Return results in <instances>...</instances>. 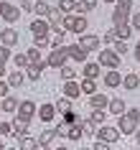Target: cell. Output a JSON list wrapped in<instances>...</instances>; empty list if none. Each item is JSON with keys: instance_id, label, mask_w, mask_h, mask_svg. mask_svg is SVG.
<instances>
[{"instance_id": "49", "label": "cell", "mask_w": 140, "mask_h": 150, "mask_svg": "<svg viewBox=\"0 0 140 150\" xmlns=\"http://www.w3.org/2000/svg\"><path fill=\"white\" fill-rule=\"evenodd\" d=\"M56 46H64V36H56V38L51 41V48H56Z\"/></svg>"}, {"instance_id": "31", "label": "cell", "mask_w": 140, "mask_h": 150, "mask_svg": "<svg viewBox=\"0 0 140 150\" xmlns=\"http://www.w3.org/2000/svg\"><path fill=\"white\" fill-rule=\"evenodd\" d=\"M115 31H117V38L127 41V38L132 36V25H130V23H125V25H115Z\"/></svg>"}, {"instance_id": "52", "label": "cell", "mask_w": 140, "mask_h": 150, "mask_svg": "<svg viewBox=\"0 0 140 150\" xmlns=\"http://www.w3.org/2000/svg\"><path fill=\"white\" fill-rule=\"evenodd\" d=\"M3 74H5V69H0V79H3Z\"/></svg>"}, {"instance_id": "7", "label": "cell", "mask_w": 140, "mask_h": 150, "mask_svg": "<svg viewBox=\"0 0 140 150\" xmlns=\"http://www.w3.org/2000/svg\"><path fill=\"white\" fill-rule=\"evenodd\" d=\"M79 46L87 48V51H97L102 46L99 36H92V33H79Z\"/></svg>"}, {"instance_id": "45", "label": "cell", "mask_w": 140, "mask_h": 150, "mask_svg": "<svg viewBox=\"0 0 140 150\" xmlns=\"http://www.w3.org/2000/svg\"><path fill=\"white\" fill-rule=\"evenodd\" d=\"M115 5H117V8H122V10H130L132 8V0H115Z\"/></svg>"}, {"instance_id": "53", "label": "cell", "mask_w": 140, "mask_h": 150, "mask_svg": "<svg viewBox=\"0 0 140 150\" xmlns=\"http://www.w3.org/2000/svg\"><path fill=\"white\" fill-rule=\"evenodd\" d=\"M0 150H5V145H3V140H0Z\"/></svg>"}, {"instance_id": "4", "label": "cell", "mask_w": 140, "mask_h": 150, "mask_svg": "<svg viewBox=\"0 0 140 150\" xmlns=\"http://www.w3.org/2000/svg\"><path fill=\"white\" fill-rule=\"evenodd\" d=\"M97 140H104V142H109V145H112V142L120 140V130H117V127H112V125H104V122H102V125L97 127Z\"/></svg>"}, {"instance_id": "16", "label": "cell", "mask_w": 140, "mask_h": 150, "mask_svg": "<svg viewBox=\"0 0 140 150\" xmlns=\"http://www.w3.org/2000/svg\"><path fill=\"white\" fill-rule=\"evenodd\" d=\"M82 74H84L87 79H97L102 74V69H99V64H94V61H84V69H82Z\"/></svg>"}, {"instance_id": "2", "label": "cell", "mask_w": 140, "mask_h": 150, "mask_svg": "<svg viewBox=\"0 0 140 150\" xmlns=\"http://www.w3.org/2000/svg\"><path fill=\"white\" fill-rule=\"evenodd\" d=\"M120 54H117L115 48H99V66H107V69H120Z\"/></svg>"}, {"instance_id": "25", "label": "cell", "mask_w": 140, "mask_h": 150, "mask_svg": "<svg viewBox=\"0 0 140 150\" xmlns=\"http://www.w3.org/2000/svg\"><path fill=\"white\" fill-rule=\"evenodd\" d=\"M18 145H21V150H36V148H38V140L23 135V137H18Z\"/></svg>"}, {"instance_id": "48", "label": "cell", "mask_w": 140, "mask_h": 150, "mask_svg": "<svg viewBox=\"0 0 140 150\" xmlns=\"http://www.w3.org/2000/svg\"><path fill=\"white\" fill-rule=\"evenodd\" d=\"M28 10H33V3L31 0H23L21 3V13H28Z\"/></svg>"}, {"instance_id": "44", "label": "cell", "mask_w": 140, "mask_h": 150, "mask_svg": "<svg viewBox=\"0 0 140 150\" xmlns=\"http://www.w3.org/2000/svg\"><path fill=\"white\" fill-rule=\"evenodd\" d=\"M130 25H132V31H140V13L130 16Z\"/></svg>"}, {"instance_id": "14", "label": "cell", "mask_w": 140, "mask_h": 150, "mask_svg": "<svg viewBox=\"0 0 140 150\" xmlns=\"http://www.w3.org/2000/svg\"><path fill=\"white\" fill-rule=\"evenodd\" d=\"M43 69H46V64H28V66H26V76L31 81H38L41 74H43Z\"/></svg>"}, {"instance_id": "28", "label": "cell", "mask_w": 140, "mask_h": 150, "mask_svg": "<svg viewBox=\"0 0 140 150\" xmlns=\"http://www.w3.org/2000/svg\"><path fill=\"white\" fill-rule=\"evenodd\" d=\"M87 28H89L87 18L84 16H74V25H71V31H74V33H84Z\"/></svg>"}, {"instance_id": "21", "label": "cell", "mask_w": 140, "mask_h": 150, "mask_svg": "<svg viewBox=\"0 0 140 150\" xmlns=\"http://www.w3.org/2000/svg\"><path fill=\"white\" fill-rule=\"evenodd\" d=\"M82 125H79V122H74V125H69L66 127V140H71V142H79L82 140Z\"/></svg>"}, {"instance_id": "47", "label": "cell", "mask_w": 140, "mask_h": 150, "mask_svg": "<svg viewBox=\"0 0 140 150\" xmlns=\"http://www.w3.org/2000/svg\"><path fill=\"white\" fill-rule=\"evenodd\" d=\"M8 92H10V84H8V81H3V79H0V97H5Z\"/></svg>"}, {"instance_id": "39", "label": "cell", "mask_w": 140, "mask_h": 150, "mask_svg": "<svg viewBox=\"0 0 140 150\" xmlns=\"http://www.w3.org/2000/svg\"><path fill=\"white\" fill-rule=\"evenodd\" d=\"M79 120H82V117H79L77 112H71V110L61 115V122H64V125H74V122H79Z\"/></svg>"}, {"instance_id": "29", "label": "cell", "mask_w": 140, "mask_h": 150, "mask_svg": "<svg viewBox=\"0 0 140 150\" xmlns=\"http://www.w3.org/2000/svg\"><path fill=\"white\" fill-rule=\"evenodd\" d=\"M89 120H92L94 125H102V122L107 120V112L99 110V107H92V115H89Z\"/></svg>"}, {"instance_id": "13", "label": "cell", "mask_w": 140, "mask_h": 150, "mask_svg": "<svg viewBox=\"0 0 140 150\" xmlns=\"http://www.w3.org/2000/svg\"><path fill=\"white\" fill-rule=\"evenodd\" d=\"M120 84H122V74H120L117 69H109L107 74H104V87L107 89H117Z\"/></svg>"}, {"instance_id": "40", "label": "cell", "mask_w": 140, "mask_h": 150, "mask_svg": "<svg viewBox=\"0 0 140 150\" xmlns=\"http://www.w3.org/2000/svg\"><path fill=\"white\" fill-rule=\"evenodd\" d=\"M112 48H115V51H117V54H120V56H125V54H127V41L117 38L115 43H112Z\"/></svg>"}, {"instance_id": "3", "label": "cell", "mask_w": 140, "mask_h": 150, "mask_svg": "<svg viewBox=\"0 0 140 150\" xmlns=\"http://www.w3.org/2000/svg\"><path fill=\"white\" fill-rule=\"evenodd\" d=\"M66 61H69L66 46H56V48H51V56L46 59V64L51 66V69H61V66H64Z\"/></svg>"}, {"instance_id": "36", "label": "cell", "mask_w": 140, "mask_h": 150, "mask_svg": "<svg viewBox=\"0 0 140 150\" xmlns=\"http://www.w3.org/2000/svg\"><path fill=\"white\" fill-rule=\"evenodd\" d=\"M46 18H48V23H61V10H59V8H54V5H48Z\"/></svg>"}, {"instance_id": "27", "label": "cell", "mask_w": 140, "mask_h": 150, "mask_svg": "<svg viewBox=\"0 0 140 150\" xmlns=\"http://www.w3.org/2000/svg\"><path fill=\"white\" fill-rule=\"evenodd\" d=\"M54 107H56V112H59V115H64V112L71 110V99H69V97H59V99L54 102Z\"/></svg>"}, {"instance_id": "30", "label": "cell", "mask_w": 140, "mask_h": 150, "mask_svg": "<svg viewBox=\"0 0 140 150\" xmlns=\"http://www.w3.org/2000/svg\"><path fill=\"white\" fill-rule=\"evenodd\" d=\"M79 8V0H59V10L61 13H71Z\"/></svg>"}, {"instance_id": "20", "label": "cell", "mask_w": 140, "mask_h": 150, "mask_svg": "<svg viewBox=\"0 0 140 150\" xmlns=\"http://www.w3.org/2000/svg\"><path fill=\"white\" fill-rule=\"evenodd\" d=\"M120 87H125V89H130V92H135V89L140 87V76H138V74H125Z\"/></svg>"}, {"instance_id": "35", "label": "cell", "mask_w": 140, "mask_h": 150, "mask_svg": "<svg viewBox=\"0 0 140 150\" xmlns=\"http://www.w3.org/2000/svg\"><path fill=\"white\" fill-rule=\"evenodd\" d=\"M99 5V0H79V8L77 10H82V13H89V10H94Z\"/></svg>"}, {"instance_id": "51", "label": "cell", "mask_w": 140, "mask_h": 150, "mask_svg": "<svg viewBox=\"0 0 140 150\" xmlns=\"http://www.w3.org/2000/svg\"><path fill=\"white\" fill-rule=\"evenodd\" d=\"M132 135H135V142H138V145H140V127H138V130H135V132H132Z\"/></svg>"}, {"instance_id": "54", "label": "cell", "mask_w": 140, "mask_h": 150, "mask_svg": "<svg viewBox=\"0 0 140 150\" xmlns=\"http://www.w3.org/2000/svg\"><path fill=\"white\" fill-rule=\"evenodd\" d=\"M102 3H115V0H102Z\"/></svg>"}, {"instance_id": "8", "label": "cell", "mask_w": 140, "mask_h": 150, "mask_svg": "<svg viewBox=\"0 0 140 150\" xmlns=\"http://www.w3.org/2000/svg\"><path fill=\"white\" fill-rule=\"evenodd\" d=\"M61 94L69 97V99H79V97H82V87L77 84V79H66L64 87H61Z\"/></svg>"}, {"instance_id": "38", "label": "cell", "mask_w": 140, "mask_h": 150, "mask_svg": "<svg viewBox=\"0 0 140 150\" xmlns=\"http://www.w3.org/2000/svg\"><path fill=\"white\" fill-rule=\"evenodd\" d=\"M10 59H13V64H16L18 69H26V66H28V54H16V56H10Z\"/></svg>"}, {"instance_id": "9", "label": "cell", "mask_w": 140, "mask_h": 150, "mask_svg": "<svg viewBox=\"0 0 140 150\" xmlns=\"http://www.w3.org/2000/svg\"><path fill=\"white\" fill-rule=\"evenodd\" d=\"M66 54H69V59H74V61H79V64H84L87 56H89V51H87V48H82L79 43H71V46H66Z\"/></svg>"}, {"instance_id": "15", "label": "cell", "mask_w": 140, "mask_h": 150, "mask_svg": "<svg viewBox=\"0 0 140 150\" xmlns=\"http://www.w3.org/2000/svg\"><path fill=\"white\" fill-rule=\"evenodd\" d=\"M112 23H115V25H125V23H130V10L115 8V10H112Z\"/></svg>"}, {"instance_id": "24", "label": "cell", "mask_w": 140, "mask_h": 150, "mask_svg": "<svg viewBox=\"0 0 140 150\" xmlns=\"http://www.w3.org/2000/svg\"><path fill=\"white\" fill-rule=\"evenodd\" d=\"M3 112H8V115H13V112H18V99L16 97H3Z\"/></svg>"}, {"instance_id": "18", "label": "cell", "mask_w": 140, "mask_h": 150, "mask_svg": "<svg viewBox=\"0 0 140 150\" xmlns=\"http://www.w3.org/2000/svg\"><path fill=\"white\" fill-rule=\"evenodd\" d=\"M107 102H109V97L99 94V92L89 94V107H99V110H107Z\"/></svg>"}, {"instance_id": "12", "label": "cell", "mask_w": 140, "mask_h": 150, "mask_svg": "<svg viewBox=\"0 0 140 150\" xmlns=\"http://www.w3.org/2000/svg\"><path fill=\"white\" fill-rule=\"evenodd\" d=\"M48 31H51V23H48L46 18H36L31 23V33L33 36H48Z\"/></svg>"}, {"instance_id": "37", "label": "cell", "mask_w": 140, "mask_h": 150, "mask_svg": "<svg viewBox=\"0 0 140 150\" xmlns=\"http://www.w3.org/2000/svg\"><path fill=\"white\" fill-rule=\"evenodd\" d=\"M10 46H3V43H0V69H5V64L10 61Z\"/></svg>"}, {"instance_id": "17", "label": "cell", "mask_w": 140, "mask_h": 150, "mask_svg": "<svg viewBox=\"0 0 140 150\" xmlns=\"http://www.w3.org/2000/svg\"><path fill=\"white\" fill-rule=\"evenodd\" d=\"M36 140H38V145H41V148L51 145V142L56 140V127H51V130H41V135L36 137Z\"/></svg>"}, {"instance_id": "1", "label": "cell", "mask_w": 140, "mask_h": 150, "mask_svg": "<svg viewBox=\"0 0 140 150\" xmlns=\"http://www.w3.org/2000/svg\"><path fill=\"white\" fill-rule=\"evenodd\" d=\"M117 130L120 135H132L138 130V122H140V110H125L122 115H117Z\"/></svg>"}, {"instance_id": "55", "label": "cell", "mask_w": 140, "mask_h": 150, "mask_svg": "<svg viewBox=\"0 0 140 150\" xmlns=\"http://www.w3.org/2000/svg\"><path fill=\"white\" fill-rule=\"evenodd\" d=\"M138 76H140V71H138Z\"/></svg>"}, {"instance_id": "43", "label": "cell", "mask_w": 140, "mask_h": 150, "mask_svg": "<svg viewBox=\"0 0 140 150\" xmlns=\"http://www.w3.org/2000/svg\"><path fill=\"white\" fill-rule=\"evenodd\" d=\"M102 41H104V43H115V41H117V31H115V28H109V31L102 36Z\"/></svg>"}, {"instance_id": "5", "label": "cell", "mask_w": 140, "mask_h": 150, "mask_svg": "<svg viewBox=\"0 0 140 150\" xmlns=\"http://www.w3.org/2000/svg\"><path fill=\"white\" fill-rule=\"evenodd\" d=\"M0 18L5 21V23H16L18 18H21V8L18 5H13V3H0Z\"/></svg>"}, {"instance_id": "19", "label": "cell", "mask_w": 140, "mask_h": 150, "mask_svg": "<svg viewBox=\"0 0 140 150\" xmlns=\"http://www.w3.org/2000/svg\"><path fill=\"white\" fill-rule=\"evenodd\" d=\"M23 81H26V74H23L21 69H16V71H13V74L8 76V84H10V89H21V87H23Z\"/></svg>"}, {"instance_id": "42", "label": "cell", "mask_w": 140, "mask_h": 150, "mask_svg": "<svg viewBox=\"0 0 140 150\" xmlns=\"http://www.w3.org/2000/svg\"><path fill=\"white\" fill-rule=\"evenodd\" d=\"M61 79L66 81V79H77V69H69L66 64L61 66Z\"/></svg>"}, {"instance_id": "23", "label": "cell", "mask_w": 140, "mask_h": 150, "mask_svg": "<svg viewBox=\"0 0 140 150\" xmlns=\"http://www.w3.org/2000/svg\"><path fill=\"white\" fill-rule=\"evenodd\" d=\"M125 110H127V104H125L122 99H117V97L107 102V112H112V115H122Z\"/></svg>"}, {"instance_id": "34", "label": "cell", "mask_w": 140, "mask_h": 150, "mask_svg": "<svg viewBox=\"0 0 140 150\" xmlns=\"http://www.w3.org/2000/svg\"><path fill=\"white\" fill-rule=\"evenodd\" d=\"M28 61H31V64H46L43 59H41V48H36V46L28 48ZM46 66H48V64H46Z\"/></svg>"}, {"instance_id": "46", "label": "cell", "mask_w": 140, "mask_h": 150, "mask_svg": "<svg viewBox=\"0 0 140 150\" xmlns=\"http://www.w3.org/2000/svg\"><path fill=\"white\" fill-rule=\"evenodd\" d=\"M10 130H13L10 122H0V135H10Z\"/></svg>"}, {"instance_id": "10", "label": "cell", "mask_w": 140, "mask_h": 150, "mask_svg": "<svg viewBox=\"0 0 140 150\" xmlns=\"http://www.w3.org/2000/svg\"><path fill=\"white\" fill-rule=\"evenodd\" d=\"M18 38H21V36H18V31L16 28H3V31H0V43H3V46H16L18 43Z\"/></svg>"}, {"instance_id": "11", "label": "cell", "mask_w": 140, "mask_h": 150, "mask_svg": "<svg viewBox=\"0 0 140 150\" xmlns=\"http://www.w3.org/2000/svg\"><path fill=\"white\" fill-rule=\"evenodd\" d=\"M10 125H13V130H10V135H13V137H23V135H28V125H31V122H28V120H21V117H16L13 120V122H10Z\"/></svg>"}, {"instance_id": "6", "label": "cell", "mask_w": 140, "mask_h": 150, "mask_svg": "<svg viewBox=\"0 0 140 150\" xmlns=\"http://www.w3.org/2000/svg\"><path fill=\"white\" fill-rule=\"evenodd\" d=\"M36 110H38V107H36L33 99H23V102H18V117H21V120H28V122H31L33 115H36Z\"/></svg>"}, {"instance_id": "33", "label": "cell", "mask_w": 140, "mask_h": 150, "mask_svg": "<svg viewBox=\"0 0 140 150\" xmlns=\"http://www.w3.org/2000/svg\"><path fill=\"white\" fill-rule=\"evenodd\" d=\"M79 125H82V132L84 135H97V125L92 120H79Z\"/></svg>"}, {"instance_id": "41", "label": "cell", "mask_w": 140, "mask_h": 150, "mask_svg": "<svg viewBox=\"0 0 140 150\" xmlns=\"http://www.w3.org/2000/svg\"><path fill=\"white\" fill-rule=\"evenodd\" d=\"M33 46L36 48H48L51 41H48V36H36V38H33Z\"/></svg>"}, {"instance_id": "26", "label": "cell", "mask_w": 140, "mask_h": 150, "mask_svg": "<svg viewBox=\"0 0 140 150\" xmlns=\"http://www.w3.org/2000/svg\"><path fill=\"white\" fill-rule=\"evenodd\" d=\"M79 87H82V94L89 97V94H94V92H97V79H87V76H84Z\"/></svg>"}, {"instance_id": "22", "label": "cell", "mask_w": 140, "mask_h": 150, "mask_svg": "<svg viewBox=\"0 0 140 150\" xmlns=\"http://www.w3.org/2000/svg\"><path fill=\"white\" fill-rule=\"evenodd\" d=\"M54 115H56V107H54V104H41V110H38L41 122H51V120H54Z\"/></svg>"}, {"instance_id": "32", "label": "cell", "mask_w": 140, "mask_h": 150, "mask_svg": "<svg viewBox=\"0 0 140 150\" xmlns=\"http://www.w3.org/2000/svg\"><path fill=\"white\" fill-rule=\"evenodd\" d=\"M33 13L38 18H46V13H48V3L46 0H38V3H33Z\"/></svg>"}, {"instance_id": "50", "label": "cell", "mask_w": 140, "mask_h": 150, "mask_svg": "<svg viewBox=\"0 0 140 150\" xmlns=\"http://www.w3.org/2000/svg\"><path fill=\"white\" fill-rule=\"evenodd\" d=\"M132 56H135V61L140 64V41H138V46H135V51H132Z\"/></svg>"}]
</instances>
